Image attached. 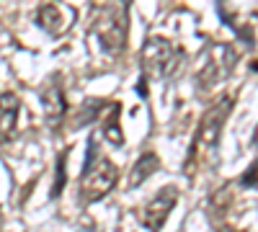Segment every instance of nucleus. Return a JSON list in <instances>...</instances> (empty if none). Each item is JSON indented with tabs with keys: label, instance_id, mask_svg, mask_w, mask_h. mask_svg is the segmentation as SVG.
Masks as SVG:
<instances>
[{
	"label": "nucleus",
	"instance_id": "7ed1b4c3",
	"mask_svg": "<svg viewBox=\"0 0 258 232\" xmlns=\"http://www.w3.org/2000/svg\"><path fill=\"white\" fill-rule=\"evenodd\" d=\"M119 183V168L109 160L98 155L85 171H80V186H78V204L91 206L109 196Z\"/></svg>",
	"mask_w": 258,
	"mask_h": 232
},
{
	"label": "nucleus",
	"instance_id": "9d476101",
	"mask_svg": "<svg viewBox=\"0 0 258 232\" xmlns=\"http://www.w3.org/2000/svg\"><path fill=\"white\" fill-rule=\"evenodd\" d=\"M158 168H160V158H158L155 152H142V155L137 158L135 168H132V173H129V188L142 186L150 176L158 171Z\"/></svg>",
	"mask_w": 258,
	"mask_h": 232
},
{
	"label": "nucleus",
	"instance_id": "f8f14e48",
	"mask_svg": "<svg viewBox=\"0 0 258 232\" xmlns=\"http://www.w3.org/2000/svg\"><path fill=\"white\" fill-rule=\"evenodd\" d=\"M68 155H70V150H62V152H57V168H54V181H52L49 199H57V196L62 194L64 183H68Z\"/></svg>",
	"mask_w": 258,
	"mask_h": 232
},
{
	"label": "nucleus",
	"instance_id": "1a4fd4ad",
	"mask_svg": "<svg viewBox=\"0 0 258 232\" xmlns=\"http://www.w3.org/2000/svg\"><path fill=\"white\" fill-rule=\"evenodd\" d=\"M21 116V101L16 93H0V144H8L16 139Z\"/></svg>",
	"mask_w": 258,
	"mask_h": 232
},
{
	"label": "nucleus",
	"instance_id": "6e6552de",
	"mask_svg": "<svg viewBox=\"0 0 258 232\" xmlns=\"http://www.w3.org/2000/svg\"><path fill=\"white\" fill-rule=\"evenodd\" d=\"M41 109H44V121L49 124V129L57 132L64 121V114H68V101H64V88L59 80H52L41 91Z\"/></svg>",
	"mask_w": 258,
	"mask_h": 232
},
{
	"label": "nucleus",
	"instance_id": "4468645a",
	"mask_svg": "<svg viewBox=\"0 0 258 232\" xmlns=\"http://www.w3.org/2000/svg\"><path fill=\"white\" fill-rule=\"evenodd\" d=\"M96 158H98V144H96V137H88V152H85V160H83V171H85V168H88Z\"/></svg>",
	"mask_w": 258,
	"mask_h": 232
},
{
	"label": "nucleus",
	"instance_id": "f257e3e1",
	"mask_svg": "<svg viewBox=\"0 0 258 232\" xmlns=\"http://www.w3.org/2000/svg\"><path fill=\"white\" fill-rule=\"evenodd\" d=\"M126 31H129V16H126V0H114L106 3L96 21H93V34L98 36V44L103 52L111 57H119L126 47Z\"/></svg>",
	"mask_w": 258,
	"mask_h": 232
},
{
	"label": "nucleus",
	"instance_id": "39448f33",
	"mask_svg": "<svg viewBox=\"0 0 258 232\" xmlns=\"http://www.w3.org/2000/svg\"><path fill=\"white\" fill-rule=\"evenodd\" d=\"M176 201H178V188H176V186L160 188V191L150 199V201L145 204V209H142V219H140L142 227H145L147 232H160L163 224H165V219H168V214L173 212Z\"/></svg>",
	"mask_w": 258,
	"mask_h": 232
},
{
	"label": "nucleus",
	"instance_id": "2eb2a0df",
	"mask_svg": "<svg viewBox=\"0 0 258 232\" xmlns=\"http://www.w3.org/2000/svg\"><path fill=\"white\" fill-rule=\"evenodd\" d=\"M245 188H255V163H250V168L243 173V181H240Z\"/></svg>",
	"mask_w": 258,
	"mask_h": 232
},
{
	"label": "nucleus",
	"instance_id": "9b49d317",
	"mask_svg": "<svg viewBox=\"0 0 258 232\" xmlns=\"http://www.w3.org/2000/svg\"><path fill=\"white\" fill-rule=\"evenodd\" d=\"M119 114H121V106H119V103H111L109 116H103V124H101V132H103L106 142L114 144V147H121L124 144V132H121V126H119Z\"/></svg>",
	"mask_w": 258,
	"mask_h": 232
},
{
	"label": "nucleus",
	"instance_id": "20e7f679",
	"mask_svg": "<svg viewBox=\"0 0 258 232\" xmlns=\"http://www.w3.org/2000/svg\"><path fill=\"white\" fill-rule=\"evenodd\" d=\"M142 75L150 78H170L183 62V49H178L173 41H168L163 36H150L142 44Z\"/></svg>",
	"mask_w": 258,
	"mask_h": 232
},
{
	"label": "nucleus",
	"instance_id": "ddd939ff",
	"mask_svg": "<svg viewBox=\"0 0 258 232\" xmlns=\"http://www.w3.org/2000/svg\"><path fill=\"white\" fill-rule=\"evenodd\" d=\"M98 111H103V101H85L83 106H80V111H78V119L73 121V126L78 129V126L91 124V121L98 116Z\"/></svg>",
	"mask_w": 258,
	"mask_h": 232
},
{
	"label": "nucleus",
	"instance_id": "dca6fc26",
	"mask_svg": "<svg viewBox=\"0 0 258 232\" xmlns=\"http://www.w3.org/2000/svg\"><path fill=\"white\" fill-rule=\"evenodd\" d=\"M137 93H140V98H145V96H147V83H145V75H142V80L137 83Z\"/></svg>",
	"mask_w": 258,
	"mask_h": 232
},
{
	"label": "nucleus",
	"instance_id": "f03ea898",
	"mask_svg": "<svg viewBox=\"0 0 258 232\" xmlns=\"http://www.w3.org/2000/svg\"><path fill=\"white\" fill-rule=\"evenodd\" d=\"M232 103L235 98L232 96H225L220 98L214 106L202 116L199 126H197V132H194V139H191V147H188V160H186V168L194 165V160H197V155L202 152L204 158L212 155L214 150H217V144H220V134H222V126L232 111Z\"/></svg>",
	"mask_w": 258,
	"mask_h": 232
},
{
	"label": "nucleus",
	"instance_id": "a211bd4d",
	"mask_svg": "<svg viewBox=\"0 0 258 232\" xmlns=\"http://www.w3.org/2000/svg\"><path fill=\"white\" fill-rule=\"evenodd\" d=\"M240 232H248V229H240Z\"/></svg>",
	"mask_w": 258,
	"mask_h": 232
},
{
	"label": "nucleus",
	"instance_id": "0eeeda50",
	"mask_svg": "<svg viewBox=\"0 0 258 232\" xmlns=\"http://www.w3.org/2000/svg\"><path fill=\"white\" fill-rule=\"evenodd\" d=\"M34 21H36V26L44 34L62 36L75 24V13H73V8H68L64 3H44V6L36 8Z\"/></svg>",
	"mask_w": 258,
	"mask_h": 232
},
{
	"label": "nucleus",
	"instance_id": "f3484780",
	"mask_svg": "<svg viewBox=\"0 0 258 232\" xmlns=\"http://www.w3.org/2000/svg\"><path fill=\"white\" fill-rule=\"evenodd\" d=\"M0 229H3V209H0Z\"/></svg>",
	"mask_w": 258,
	"mask_h": 232
},
{
	"label": "nucleus",
	"instance_id": "423d86ee",
	"mask_svg": "<svg viewBox=\"0 0 258 232\" xmlns=\"http://www.w3.org/2000/svg\"><path fill=\"white\" fill-rule=\"evenodd\" d=\"M235 62H238V54H235V49L230 47V44H217L212 49V54L207 57V65H204V70H202V75H199V86L204 88H212L214 83H220V80H225L230 72H232V67H235Z\"/></svg>",
	"mask_w": 258,
	"mask_h": 232
}]
</instances>
